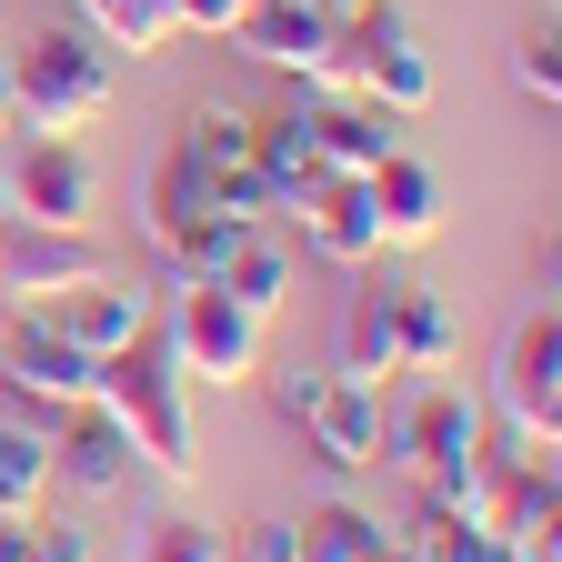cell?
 Returning <instances> with one entry per match:
<instances>
[{"instance_id": "obj_15", "label": "cell", "mask_w": 562, "mask_h": 562, "mask_svg": "<svg viewBox=\"0 0 562 562\" xmlns=\"http://www.w3.org/2000/svg\"><path fill=\"white\" fill-rule=\"evenodd\" d=\"M312 151H322V171H341V181H372V171L402 151V111H382V101H362V91H331V101H312Z\"/></svg>"}, {"instance_id": "obj_4", "label": "cell", "mask_w": 562, "mask_h": 562, "mask_svg": "<svg viewBox=\"0 0 562 562\" xmlns=\"http://www.w3.org/2000/svg\"><path fill=\"white\" fill-rule=\"evenodd\" d=\"M232 41H241L261 70L302 81L312 101L351 91V81H341V11H331V0H251V11L232 21Z\"/></svg>"}, {"instance_id": "obj_8", "label": "cell", "mask_w": 562, "mask_h": 562, "mask_svg": "<svg viewBox=\"0 0 562 562\" xmlns=\"http://www.w3.org/2000/svg\"><path fill=\"white\" fill-rule=\"evenodd\" d=\"M0 201H11V222L91 232V222H101V171H91L81 140H31V151L11 161V181H0Z\"/></svg>"}, {"instance_id": "obj_9", "label": "cell", "mask_w": 562, "mask_h": 562, "mask_svg": "<svg viewBox=\"0 0 562 562\" xmlns=\"http://www.w3.org/2000/svg\"><path fill=\"white\" fill-rule=\"evenodd\" d=\"M281 222H292V232H302V251H312V261H331V271H372V261H382V232H372V191H362V181H341V171L302 181Z\"/></svg>"}, {"instance_id": "obj_34", "label": "cell", "mask_w": 562, "mask_h": 562, "mask_svg": "<svg viewBox=\"0 0 562 562\" xmlns=\"http://www.w3.org/2000/svg\"><path fill=\"white\" fill-rule=\"evenodd\" d=\"M372 562H422V552H412L402 532H382V542H372Z\"/></svg>"}, {"instance_id": "obj_6", "label": "cell", "mask_w": 562, "mask_h": 562, "mask_svg": "<svg viewBox=\"0 0 562 562\" xmlns=\"http://www.w3.org/2000/svg\"><path fill=\"white\" fill-rule=\"evenodd\" d=\"M0 392H11V412H31V422H60V412H81L101 392V362L81 341H60L41 312H21V331L0 341Z\"/></svg>"}, {"instance_id": "obj_5", "label": "cell", "mask_w": 562, "mask_h": 562, "mask_svg": "<svg viewBox=\"0 0 562 562\" xmlns=\"http://www.w3.org/2000/svg\"><path fill=\"white\" fill-rule=\"evenodd\" d=\"M341 81L412 121L422 101H432V50H422V31L392 11V0H372L362 21H341Z\"/></svg>"}, {"instance_id": "obj_22", "label": "cell", "mask_w": 562, "mask_h": 562, "mask_svg": "<svg viewBox=\"0 0 562 562\" xmlns=\"http://www.w3.org/2000/svg\"><path fill=\"white\" fill-rule=\"evenodd\" d=\"M372 542H382V522H372L362 503H312V513L292 522V552H302V562H372Z\"/></svg>"}, {"instance_id": "obj_19", "label": "cell", "mask_w": 562, "mask_h": 562, "mask_svg": "<svg viewBox=\"0 0 562 562\" xmlns=\"http://www.w3.org/2000/svg\"><path fill=\"white\" fill-rule=\"evenodd\" d=\"M50 503V422L11 412L0 422V522H31Z\"/></svg>"}, {"instance_id": "obj_27", "label": "cell", "mask_w": 562, "mask_h": 562, "mask_svg": "<svg viewBox=\"0 0 562 562\" xmlns=\"http://www.w3.org/2000/svg\"><path fill=\"white\" fill-rule=\"evenodd\" d=\"M513 81H522V101H542V111L562 101V41H552V21L513 41Z\"/></svg>"}, {"instance_id": "obj_7", "label": "cell", "mask_w": 562, "mask_h": 562, "mask_svg": "<svg viewBox=\"0 0 562 562\" xmlns=\"http://www.w3.org/2000/svg\"><path fill=\"white\" fill-rule=\"evenodd\" d=\"M492 402H503L513 442H542V452L562 442V322H552V302H542V312H522V331L503 341Z\"/></svg>"}, {"instance_id": "obj_10", "label": "cell", "mask_w": 562, "mask_h": 562, "mask_svg": "<svg viewBox=\"0 0 562 562\" xmlns=\"http://www.w3.org/2000/svg\"><path fill=\"white\" fill-rule=\"evenodd\" d=\"M60 341H81L91 362H111L121 341H140L151 331V292L140 281H121V271H91V281H70V292H50V302H31Z\"/></svg>"}, {"instance_id": "obj_2", "label": "cell", "mask_w": 562, "mask_h": 562, "mask_svg": "<svg viewBox=\"0 0 562 562\" xmlns=\"http://www.w3.org/2000/svg\"><path fill=\"white\" fill-rule=\"evenodd\" d=\"M111 50L81 31V21H50L31 50H11V131L31 140H81L101 111H111Z\"/></svg>"}, {"instance_id": "obj_12", "label": "cell", "mask_w": 562, "mask_h": 562, "mask_svg": "<svg viewBox=\"0 0 562 562\" xmlns=\"http://www.w3.org/2000/svg\"><path fill=\"white\" fill-rule=\"evenodd\" d=\"M91 271H111V251H101L91 232H41V222H11V241H0V302L31 312V302L70 292V281H91Z\"/></svg>"}, {"instance_id": "obj_36", "label": "cell", "mask_w": 562, "mask_h": 562, "mask_svg": "<svg viewBox=\"0 0 562 562\" xmlns=\"http://www.w3.org/2000/svg\"><path fill=\"white\" fill-rule=\"evenodd\" d=\"M0 241H11V201H0Z\"/></svg>"}, {"instance_id": "obj_20", "label": "cell", "mask_w": 562, "mask_h": 562, "mask_svg": "<svg viewBox=\"0 0 562 562\" xmlns=\"http://www.w3.org/2000/svg\"><path fill=\"white\" fill-rule=\"evenodd\" d=\"M392 331H402V372H452V351H462V322H452V302L432 281H402Z\"/></svg>"}, {"instance_id": "obj_11", "label": "cell", "mask_w": 562, "mask_h": 562, "mask_svg": "<svg viewBox=\"0 0 562 562\" xmlns=\"http://www.w3.org/2000/svg\"><path fill=\"white\" fill-rule=\"evenodd\" d=\"M292 432H302L312 462H331V472H372V462H382V392L351 382V372H322V392L302 402Z\"/></svg>"}, {"instance_id": "obj_25", "label": "cell", "mask_w": 562, "mask_h": 562, "mask_svg": "<svg viewBox=\"0 0 562 562\" xmlns=\"http://www.w3.org/2000/svg\"><path fill=\"white\" fill-rule=\"evenodd\" d=\"M191 211H211V171H201L191 151H171V161H161V181H151V232L191 222Z\"/></svg>"}, {"instance_id": "obj_14", "label": "cell", "mask_w": 562, "mask_h": 562, "mask_svg": "<svg viewBox=\"0 0 562 562\" xmlns=\"http://www.w3.org/2000/svg\"><path fill=\"white\" fill-rule=\"evenodd\" d=\"M131 432L101 412V402H81V412H60L50 422V482H70V492H91V503H111V492H131Z\"/></svg>"}, {"instance_id": "obj_28", "label": "cell", "mask_w": 562, "mask_h": 562, "mask_svg": "<svg viewBox=\"0 0 562 562\" xmlns=\"http://www.w3.org/2000/svg\"><path fill=\"white\" fill-rule=\"evenodd\" d=\"M31 542H41V562H91V532L70 522V513H50V503L31 513Z\"/></svg>"}, {"instance_id": "obj_13", "label": "cell", "mask_w": 562, "mask_h": 562, "mask_svg": "<svg viewBox=\"0 0 562 562\" xmlns=\"http://www.w3.org/2000/svg\"><path fill=\"white\" fill-rule=\"evenodd\" d=\"M472 452H482V402L452 392V382H432V392L402 412V432H382V462H412L422 482L452 472V462H472Z\"/></svg>"}, {"instance_id": "obj_21", "label": "cell", "mask_w": 562, "mask_h": 562, "mask_svg": "<svg viewBox=\"0 0 562 562\" xmlns=\"http://www.w3.org/2000/svg\"><path fill=\"white\" fill-rule=\"evenodd\" d=\"M70 21H81L101 50H171L181 41V21H171V0H70Z\"/></svg>"}, {"instance_id": "obj_30", "label": "cell", "mask_w": 562, "mask_h": 562, "mask_svg": "<svg viewBox=\"0 0 562 562\" xmlns=\"http://www.w3.org/2000/svg\"><path fill=\"white\" fill-rule=\"evenodd\" d=\"M241 11H251V0H171V21H181V31H211V41H232Z\"/></svg>"}, {"instance_id": "obj_3", "label": "cell", "mask_w": 562, "mask_h": 562, "mask_svg": "<svg viewBox=\"0 0 562 562\" xmlns=\"http://www.w3.org/2000/svg\"><path fill=\"white\" fill-rule=\"evenodd\" d=\"M151 331H161V351H171L181 382H261V331L271 322H251L222 281H181Z\"/></svg>"}, {"instance_id": "obj_35", "label": "cell", "mask_w": 562, "mask_h": 562, "mask_svg": "<svg viewBox=\"0 0 562 562\" xmlns=\"http://www.w3.org/2000/svg\"><path fill=\"white\" fill-rule=\"evenodd\" d=\"M0 131H11V50H0Z\"/></svg>"}, {"instance_id": "obj_33", "label": "cell", "mask_w": 562, "mask_h": 562, "mask_svg": "<svg viewBox=\"0 0 562 562\" xmlns=\"http://www.w3.org/2000/svg\"><path fill=\"white\" fill-rule=\"evenodd\" d=\"M0 562H41V542H31V522H0Z\"/></svg>"}, {"instance_id": "obj_23", "label": "cell", "mask_w": 562, "mask_h": 562, "mask_svg": "<svg viewBox=\"0 0 562 562\" xmlns=\"http://www.w3.org/2000/svg\"><path fill=\"white\" fill-rule=\"evenodd\" d=\"M412 552H422V562H503V532H492V522H462V513H442V503H422Z\"/></svg>"}, {"instance_id": "obj_26", "label": "cell", "mask_w": 562, "mask_h": 562, "mask_svg": "<svg viewBox=\"0 0 562 562\" xmlns=\"http://www.w3.org/2000/svg\"><path fill=\"white\" fill-rule=\"evenodd\" d=\"M131 562H232V552H222V532H211V522L171 513V522H151V532H140V552H131Z\"/></svg>"}, {"instance_id": "obj_17", "label": "cell", "mask_w": 562, "mask_h": 562, "mask_svg": "<svg viewBox=\"0 0 562 562\" xmlns=\"http://www.w3.org/2000/svg\"><path fill=\"white\" fill-rule=\"evenodd\" d=\"M392 302H402V281H351V302H341V362L331 372H351V382H392L402 372V331H392Z\"/></svg>"}, {"instance_id": "obj_18", "label": "cell", "mask_w": 562, "mask_h": 562, "mask_svg": "<svg viewBox=\"0 0 562 562\" xmlns=\"http://www.w3.org/2000/svg\"><path fill=\"white\" fill-rule=\"evenodd\" d=\"M211 281H222V292H232V302H241L251 322H271L281 302L302 292V261H292V251H281V241H271V232L251 222V232H241V241L222 251V271H211Z\"/></svg>"}, {"instance_id": "obj_1", "label": "cell", "mask_w": 562, "mask_h": 562, "mask_svg": "<svg viewBox=\"0 0 562 562\" xmlns=\"http://www.w3.org/2000/svg\"><path fill=\"white\" fill-rule=\"evenodd\" d=\"M121 432H131V462L140 472H161V482H191V462H201V432H191V382L171 372V351H161V331H140V341H121L111 362H101V392H91Z\"/></svg>"}, {"instance_id": "obj_32", "label": "cell", "mask_w": 562, "mask_h": 562, "mask_svg": "<svg viewBox=\"0 0 562 562\" xmlns=\"http://www.w3.org/2000/svg\"><path fill=\"white\" fill-rule=\"evenodd\" d=\"M322 392V372H271V402H281V422H302V402Z\"/></svg>"}, {"instance_id": "obj_29", "label": "cell", "mask_w": 562, "mask_h": 562, "mask_svg": "<svg viewBox=\"0 0 562 562\" xmlns=\"http://www.w3.org/2000/svg\"><path fill=\"white\" fill-rule=\"evenodd\" d=\"M232 562H302V552H292V522H281V513H271V522H241Z\"/></svg>"}, {"instance_id": "obj_24", "label": "cell", "mask_w": 562, "mask_h": 562, "mask_svg": "<svg viewBox=\"0 0 562 562\" xmlns=\"http://www.w3.org/2000/svg\"><path fill=\"white\" fill-rule=\"evenodd\" d=\"M181 151H191L201 171H232V161H251V111H232V101H201V111H191V131H181Z\"/></svg>"}, {"instance_id": "obj_16", "label": "cell", "mask_w": 562, "mask_h": 562, "mask_svg": "<svg viewBox=\"0 0 562 562\" xmlns=\"http://www.w3.org/2000/svg\"><path fill=\"white\" fill-rule=\"evenodd\" d=\"M362 191H372V232H382V251H422V241L442 232V171H432V161L392 151Z\"/></svg>"}, {"instance_id": "obj_31", "label": "cell", "mask_w": 562, "mask_h": 562, "mask_svg": "<svg viewBox=\"0 0 562 562\" xmlns=\"http://www.w3.org/2000/svg\"><path fill=\"white\" fill-rule=\"evenodd\" d=\"M503 562H562V532L532 522V532H503Z\"/></svg>"}]
</instances>
